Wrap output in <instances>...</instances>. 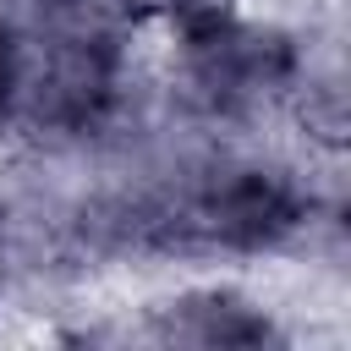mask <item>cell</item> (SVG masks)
Returning a JSON list of instances; mask_svg holds the SVG:
<instances>
[{
    "instance_id": "obj_1",
    "label": "cell",
    "mask_w": 351,
    "mask_h": 351,
    "mask_svg": "<svg viewBox=\"0 0 351 351\" xmlns=\"http://www.w3.org/2000/svg\"><path fill=\"white\" fill-rule=\"evenodd\" d=\"M225 11H236V16L252 22V27H269V33L291 38V33L313 27V22L340 16L346 0H225Z\"/></svg>"
},
{
    "instance_id": "obj_2",
    "label": "cell",
    "mask_w": 351,
    "mask_h": 351,
    "mask_svg": "<svg viewBox=\"0 0 351 351\" xmlns=\"http://www.w3.org/2000/svg\"><path fill=\"white\" fill-rule=\"evenodd\" d=\"M33 5H38V0H0V38H5L11 27H22V22L33 16Z\"/></svg>"
}]
</instances>
